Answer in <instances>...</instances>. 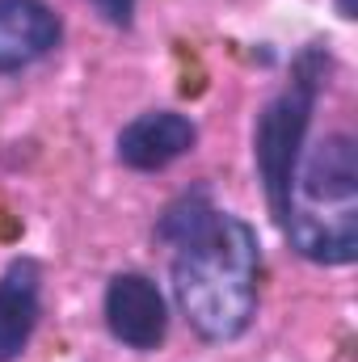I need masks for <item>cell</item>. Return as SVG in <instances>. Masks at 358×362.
<instances>
[{
	"mask_svg": "<svg viewBox=\"0 0 358 362\" xmlns=\"http://www.w3.org/2000/svg\"><path fill=\"white\" fill-rule=\"evenodd\" d=\"M173 253V299L202 341H236L258 316L262 240L241 215L215 211L207 189H185L156 223Z\"/></svg>",
	"mask_w": 358,
	"mask_h": 362,
	"instance_id": "cell-1",
	"label": "cell"
},
{
	"mask_svg": "<svg viewBox=\"0 0 358 362\" xmlns=\"http://www.w3.org/2000/svg\"><path fill=\"white\" fill-rule=\"evenodd\" d=\"M282 236L304 262L350 266L358 257V144L354 135L333 131L299 152Z\"/></svg>",
	"mask_w": 358,
	"mask_h": 362,
	"instance_id": "cell-2",
	"label": "cell"
},
{
	"mask_svg": "<svg viewBox=\"0 0 358 362\" xmlns=\"http://www.w3.org/2000/svg\"><path fill=\"white\" fill-rule=\"evenodd\" d=\"M329 51L325 47H308L295 55L291 64V81L270 97L258 114V127H253V160H258V177L266 189L270 215L282 223L287 215V194H291V173H295V160L308 144V127H312V114H316V101L325 93L329 81Z\"/></svg>",
	"mask_w": 358,
	"mask_h": 362,
	"instance_id": "cell-3",
	"label": "cell"
},
{
	"mask_svg": "<svg viewBox=\"0 0 358 362\" xmlns=\"http://www.w3.org/2000/svg\"><path fill=\"white\" fill-rule=\"evenodd\" d=\"M105 329L114 341H122L127 350H139V354H152L165 346L169 337V308H165V295L161 286L148 278V274H114L110 286H105Z\"/></svg>",
	"mask_w": 358,
	"mask_h": 362,
	"instance_id": "cell-4",
	"label": "cell"
},
{
	"mask_svg": "<svg viewBox=\"0 0 358 362\" xmlns=\"http://www.w3.org/2000/svg\"><path fill=\"white\" fill-rule=\"evenodd\" d=\"M198 127L178 110H148L118 131V160L135 173H161L194 152Z\"/></svg>",
	"mask_w": 358,
	"mask_h": 362,
	"instance_id": "cell-5",
	"label": "cell"
},
{
	"mask_svg": "<svg viewBox=\"0 0 358 362\" xmlns=\"http://www.w3.org/2000/svg\"><path fill=\"white\" fill-rule=\"evenodd\" d=\"M64 38V21L47 0H0V72H25Z\"/></svg>",
	"mask_w": 358,
	"mask_h": 362,
	"instance_id": "cell-6",
	"label": "cell"
},
{
	"mask_svg": "<svg viewBox=\"0 0 358 362\" xmlns=\"http://www.w3.org/2000/svg\"><path fill=\"white\" fill-rule=\"evenodd\" d=\"M42 316V270L34 257H13L0 274V362L25 354Z\"/></svg>",
	"mask_w": 358,
	"mask_h": 362,
	"instance_id": "cell-7",
	"label": "cell"
},
{
	"mask_svg": "<svg viewBox=\"0 0 358 362\" xmlns=\"http://www.w3.org/2000/svg\"><path fill=\"white\" fill-rule=\"evenodd\" d=\"M93 4H97V13H101L110 25L131 30V21H135V0H93Z\"/></svg>",
	"mask_w": 358,
	"mask_h": 362,
	"instance_id": "cell-8",
	"label": "cell"
}]
</instances>
